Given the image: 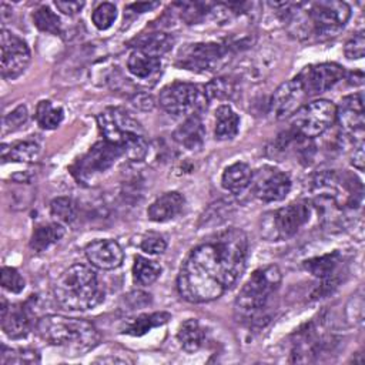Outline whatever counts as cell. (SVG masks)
Wrapping results in <instances>:
<instances>
[{"mask_svg":"<svg viewBox=\"0 0 365 365\" xmlns=\"http://www.w3.org/2000/svg\"><path fill=\"white\" fill-rule=\"evenodd\" d=\"M307 97L299 80L297 77L282 83L272 94L271 103H269V110L271 114L282 120L285 117L294 115L301 107L302 101Z\"/></svg>","mask_w":365,"mask_h":365,"instance_id":"2e32d148","label":"cell"},{"mask_svg":"<svg viewBox=\"0 0 365 365\" xmlns=\"http://www.w3.org/2000/svg\"><path fill=\"white\" fill-rule=\"evenodd\" d=\"M185 198L178 191H168L160 195L147 210L148 220L154 222H165L174 220L182 211Z\"/></svg>","mask_w":365,"mask_h":365,"instance_id":"ffe728a7","label":"cell"},{"mask_svg":"<svg viewBox=\"0 0 365 365\" xmlns=\"http://www.w3.org/2000/svg\"><path fill=\"white\" fill-rule=\"evenodd\" d=\"M97 124L104 140L118 147L123 157L130 161H141L147 155L145 131L127 110L108 107L97 115Z\"/></svg>","mask_w":365,"mask_h":365,"instance_id":"3957f363","label":"cell"},{"mask_svg":"<svg viewBox=\"0 0 365 365\" xmlns=\"http://www.w3.org/2000/svg\"><path fill=\"white\" fill-rule=\"evenodd\" d=\"M161 274V265L143 255L134 257L133 279L140 287L151 285Z\"/></svg>","mask_w":365,"mask_h":365,"instance_id":"f546056e","label":"cell"},{"mask_svg":"<svg viewBox=\"0 0 365 365\" xmlns=\"http://www.w3.org/2000/svg\"><path fill=\"white\" fill-rule=\"evenodd\" d=\"M174 41L175 40L171 34L157 31V33L140 34L138 37L130 41V47H134V50H140L145 54L160 57L173 48Z\"/></svg>","mask_w":365,"mask_h":365,"instance_id":"7402d4cb","label":"cell"},{"mask_svg":"<svg viewBox=\"0 0 365 365\" xmlns=\"http://www.w3.org/2000/svg\"><path fill=\"white\" fill-rule=\"evenodd\" d=\"M230 48L218 43L187 44L178 51L175 64L195 73H211L220 70L227 58Z\"/></svg>","mask_w":365,"mask_h":365,"instance_id":"9c48e42d","label":"cell"},{"mask_svg":"<svg viewBox=\"0 0 365 365\" xmlns=\"http://www.w3.org/2000/svg\"><path fill=\"white\" fill-rule=\"evenodd\" d=\"M84 252L88 262L100 269L118 268L124 261V252L114 240H96L86 247Z\"/></svg>","mask_w":365,"mask_h":365,"instance_id":"d6986e66","label":"cell"},{"mask_svg":"<svg viewBox=\"0 0 365 365\" xmlns=\"http://www.w3.org/2000/svg\"><path fill=\"white\" fill-rule=\"evenodd\" d=\"M50 211L57 221L70 224L77 217V204L70 197H57L51 201Z\"/></svg>","mask_w":365,"mask_h":365,"instance_id":"d6a6232c","label":"cell"},{"mask_svg":"<svg viewBox=\"0 0 365 365\" xmlns=\"http://www.w3.org/2000/svg\"><path fill=\"white\" fill-rule=\"evenodd\" d=\"M56 7L64 13V14H68V16H73L76 13H78L83 7H84V1H68V0H58L54 3Z\"/></svg>","mask_w":365,"mask_h":365,"instance_id":"b9f144b4","label":"cell"},{"mask_svg":"<svg viewBox=\"0 0 365 365\" xmlns=\"http://www.w3.org/2000/svg\"><path fill=\"white\" fill-rule=\"evenodd\" d=\"M252 192L257 198L265 202H275L284 200L291 190V178L287 173L262 165L252 173L251 178Z\"/></svg>","mask_w":365,"mask_h":365,"instance_id":"4fadbf2b","label":"cell"},{"mask_svg":"<svg viewBox=\"0 0 365 365\" xmlns=\"http://www.w3.org/2000/svg\"><path fill=\"white\" fill-rule=\"evenodd\" d=\"M345 77V68L336 63L311 64L297 76L307 96L321 94Z\"/></svg>","mask_w":365,"mask_h":365,"instance_id":"5bb4252c","label":"cell"},{"mask_svg":"<svg viewBox=\"0 0 365 365\" xmlns=\"http://www.w3.org/2000/svg\"><path fill=\"white\" fill-rule=\"evenodd\" d=\"M364 160H365V155H364V144L361 143L359 147L354 151V157H352V164L355 168H358L359 171L364 170Z\"/></svg>","mask_w":365,"mask_h":365,"instance_id":"ee69618b","label":"cell"},{"mask_svg":"<svg viewBox=\"0 0 365 365\" xmlns=\"http://www.w3.org/2000/svg\"><path fill=\"white\" fill-rule=\"evenodd\" d=\"M0 361L1 364H37L40 362V355L34 349H9L4 345H1L0 352Z\"/></svg>","mask_w":365,"mask_h":365,"instance_id":"836d02e7","label":"cell"},{"mask_svg":"<svg viewBox=\"0 0 365 365\" xmlns=\"http://www.w3.org/2000/svg\"><path fill=\"white\" fill-rule=\"evenodd\" d=\"M341 264H342V257L338 251H332V252L324 254L321 257H314V258L304 261V264H302L304 268L309 274H312L314 277L321 279L318 294L314 298L328 294L335 287H338Z\"/></svg>","mask_w":365,"mask_h":365,"instance_id":"9a60e30c","label":"cell"},{"mask_svg":"<svg viewBox=\"0 0 365 365\" xmlns=\"http://www.w3.org/2000/svg\"><path fill=\"white\" fill-rule=\"evenodd\" d=\"M27 117H29V113H27L26 106L20 104V106H17L11 113H9V114L4 117V127H6L7 130H11V131H13V130L19 128L20 125H23V124L26 123Z\"/></svg>","mask_w":365,"mask_h":365,"instance_id":"60d3db41","label":"cell"},{"mask_svg":"<svg viewBox=\"0 0 365 365\" xmlns=\"http://www.w3.org/2000/svg\"><path fill=\"white\" fill-rule=\"evenodd\" d=\"M240 117L227 104L220 106L215 110V138L217 140H231L238 134Z\"/></svg>","mask_w":365,"mask_h":365,"instance_id":"484cf974","label":"cell"},{"mask_svg":"<svg viewBox=\"0 0 365 365\" xmlns=\"http://www.w3.org/2000/svg\"><path fill=\"white\" fill-rule=\"evenodd\" d=\"M364 94L362 91L349 94L341 100L336 107V118L345 133L351 135H362L365 125L364 114Z\"/></svg>","mask_w":365,"mask_h":365,"instance_id":"ac0fdd59","label":"cell"},{"mask_svg":"<svg viewBox=\"0 0 365 365\" xmlns=\"http://www.w3.org/2000/svg\"><path fill=\"white\" fill-rule=\"evenodd\" d=\"M248 240L240 228H225L195 247L184 261L177 288L188 302H210L231 288L245 269Z\"/></svg>","mask_w":365,"mask_h":365,"instance_id":"6da1fadb","label":"cell"},{"mask_svg":"<svg viewBox=\"0 0 365 365\" xmlns=\"http://www.w3.org/2000/svg\"><path fill=\"white\" fill-rule=\"evenodd\" d=\"M251 178H252V170L248 164L234 163L224 170L221 177V184L227 191L232 194H238L251 184Z\"/></svg>","mask_w":365,"mask_h":365,"instance_id":"cb8c5ba5","label":"cell"},{"mask_svg":"<svg viewBox=\"0 0 365 365\" xmlns=\"http://www.w3.org/2000/svg\"><path fill=\"white\" fill-rule=\"evenodd\" d=\"M336 118V106L325 98L302 106L291 121L292 131L304 138H314L325 133Z\"/></svg>","mask_w":365,"mask_h":365,"instance_id":"ba28073f","label":"cell"},{"mask_svg":"<svg viewBox=\"0 0 365 365\" xmlns=\"http://www.w3.org/2000/svg\"><path fill=\"white\" fill-rule=\"evenodd\" d=\"M54 298L63 309L87 311L104 301V289L90 267L74 264L56 281Z\"/></svg>","mask_w":365,"mask_h":365,"instance_id":"7a4b0ae2","label":"cell"},{"mask_svg":"<svg viewBox=\"0 0 365 365\" xmlns=\"http://www.w3.org/2000/svg\"><path fill=\"white\" fill-rule=\"evenodd\" d=\"M281 284V271L277 265H267L251 274L235 299V314L248 324H261L269 301Z\"/></svg>","mask_w":365,"mask_h":365,"instance_id":"5b68a950","label":"cell"},{"mask_svg":"<svg viewBox=\"0 0 365 365\" xmlns=\"http://www.w3.org/2000/svg\"><path fill=\"white\" fill-rule=\"evenodd\" d=\"M36 121L44 130L57 128L63 118L64 111L60 106H54L50 100H41L36 107Z\"/></svg>","mask_w":365,"mask_h":365,"instance_id":"4dcf8cb0","label":"cell"},{"mask_svg":"<svg viewBox=\"0 0 365 365\" xmlns=\"http://www.w3.org/2000/svg\"><path fill=\"white\" fill-rule=\"evenodd\" d=\"M30 63V50L24 40L11 31L1 29L0 34V68L6 80H14L24 73Z\"/></svg>","mask_w":365,"mask_h":365,"instance_id":"7c38bea8","label":"cell"},{"mask_svg":"<svg viewBox=\"0 0 365 365\" xmlns=\"http://www.w3.org/2000/svg\"><path fill=\"white\" fill-rule=\"evenodd\" d=\"M204 88H205L208 101L215 100V98L217 100H228V98H231V96L234 93L232 81L225 77L211 80L208 84L204 86Z\"/></svg>","mask_w":365,"mask_h":365,"instance_id":"d590c367","label":"cell"},{"mask_svg":"<svg viewBox=\"0 0 365 365\" xmlns=\"http://www.w3.org/2000/svg\"><path fill=\"white\" fill-rule=\"evenodd\" d=\"M66 230L60 222H48L37 225L31 234L30 248L36 252H43L64 235Z\"/></svg>","mask_w":365,"mask_h":365,"instance_id":"d4e9b609","label":"cell"},{"mask_svg":"<svg viewBox=\"0 0 365 365\" xmlns=\"http://www.w3.org/2000/svg\"><path fill=\"white\" fill-rule=\"evenodd\" d=\"M33 21H34V26L41 31H46L50 34L61 33V21L58 16L47 6H41L37 10H34Z\"/></svg>","mask_w":365,"mask_h":365,"instance_id":"1f68e13d","label":"cell"},{"mask_svg":"<svg viewBox=\"0 0 365 365\" xmlns=\"http://www.w3.org/2000/svg\"><path fill=\"white\" fill-rule=\"evenodd\" d=\"M160 106L171 115H194L207 108L208 98L204 86L185 81H174L160 91Z\"/></svg>","mask_w":365,"mask_h":365,"instance_id":"8992f818","label":"cell"},{"mask_svg":"<svg viewBox=\"0 0 365 365\" xmlns=\"http://www.w3.org/2000/svg\"><path fill=\"white\" fill-rule=\"evenodd\" d=\"M175 6L180 7L181 19H182L187 24H195V23H198L208 11H211V7H212L211 3H198V1L177 3Z\"/></svg>","mask_w":365,"mask_h":365,"instance_id":"e575fe53","label":"cell"},{"mask_svg":"<svg viewBox=\"0 0 365 365\" xmlns=\"http://www.w3.org/2000/svg\"><path fill=\"white\" fill-rule=\"evenodd\" d=\"M351 7L345 1L319 0L308 4L307 20L317 34L332 36L349 20Z\"/></svg>","mask_w":365,"mask_h":365,"instance_id":"30bf717a","label":"cell"},{"mask_svg":"<svg viewBox=\"0 0 365 365\" xmlns=\"http://www.w3.org/2000/svg\"><path fill=\"white\" fill-rule=\"evenodd\" d=\"M177 338L180 341L181 348L185 352L194 354L201 348V345L204 342V331L197 319L190 318L180 325Z\"/></svg>","mask_w":365,"mask_h":365,"instance_id":"83f0119b","label":"cell"},{"mask_svg":"<svg viewBox=\"0 0 365 365\" xmlns=\"http://www.w3.org/2000/svg\"><path fill=\"white\" fill-rule=\"evenodd\" d=\"M37 334L50 345L67 349L73 355H80L93 349L100 334L97 328L86 319L68 318L63 315H46L37 321Z\"/></svg>","mask_w":365,"mask_h":365,"instance_id":"277c9868","label":"cell"},{"mask_svg":"<svg viewBox=\"0 0 365 365\" xmlns=\"http://www.w3.org/2000/svg\"><path fill=\"white\" fill-rule=\"evenodd\" d=\"M123 153L114 144L103 140L96 143L73 167V174L81 182H88L96 175L107 171Z\"/></svg>","mask_w":365,"mask_h":365,"instance_id":"8fae6325","label":"cell"},{"mask_svg":"<svg viewBox=\"0 0 365 365\" xmlns=\"http://www.w3.org/2000/svg\"><path fill=\"white\" fill-rule=\"evenodd\" d=\"M140 248L147 254L157 255V254H163L165 251L167 242L161 235H158L155 232H148L141 238Z\"/></svg>","mask_w":365,"mask_h":365,"instance_id":"f35d334b","label":"cell"},{"mask_svg":"<svg viewBox=\"0 0 365 365\" xmlns=\"http://www.w3.org/2000/svg\"><path fill=\"white\" fill-rule=\"evenodd\" d=\"M38 155H40V145L30 140L19 141L13 145L4 144L1 148L3 160H10V161L33 163V161H37Z\"/></svg>","mask_w":365,"mask_h":365,"instance_id":"f1b7e54d","label":"cell"},{"mask_svg":"<svg viewBox=\"0 0 365 365\" xmlns=\"http://www.w3.org/2000/svg\"><path fill=\"white\" fill-rule=\"evenodd\" d=\"M160 3L158 1H144V3H133L130 4L127 9L133 10L135 13H144V11H150L154 7H157Z\"/></svg>","mask_w":365,"mask_h":365,"instance_id":"7bdbcfd3","label":"cell"},{"mask_svg":"<svg viewBox=\"0 0 365 365\" xmlns=\"http://www.w3.org/2000/svg\"><path fill=\"white\" fill-rule=\"evenodd\" d=\"M309 204L307 201H295L277 211L264 215L261 232L269 241L288 240L309 220Z\"/></svg>","mask_w":365,"mask_h":365,"instance_id":"52a82bcc","label":"cell"},{"mask_svg":"<svg viewBox=\"0 0 365 365\" xmlns=\"http://www.w3.org/2000/svg\"><path fill=\"white\" fill-rule=\"evenodd\" d=\"M127 68L134 77L140 80H148L160 73L161 60L160 57L145 54L140 50H133L127 60Z\"/></svg>","mask_w":365,"mask_h":365,"instance_id":"603a6c76","label":"cell"},{"mask_svg":"<svg viewBox=\"0 0 365 365\" xmlns=\"http://www.w3.org/2000/svg\"><path fill=\"white\" fill-rule=\"evenodd\" d=\"M30 301L23 304L7 305L6 299L1 298V329L10 339L24 338L33 327V309Z\"/></svg>","mask_w":365,"mask_h":365,"instance_id":"e0dca14e","label":"cell"},{"mask_svg":"<svg viewBox=\"0 0 365 365\" xmlns=\"http://www.w3.org/2000/svg\"><path fill=\"white\" fill-rule=\"evenodd\" d=\"M117 19V9L113 3L98 4L91 14V20L98 30H107Z\"/></svg>","mask_w":365,"mask_h":365,"instance_id":"8d00e7d4","label":"cell"},{"mask_svg":"<svg viewBox=\"0 0 365 365\" xmlns=\"http://www.w3.org/2000/svg\"><path fill=\"white\" fill-rule=\"evenodd\" d=\"M205 128L198 114L187 117L174 131V140L187 150H200L204 144Z\"/></svg>","mask_w":365,"mask_h":365,"instance_id":"44dd1931","label":"cell"},{"mask_svg":"<svg viewBox=\"0 0 365 365\" xmlns=\"http://www.w3.org/2000/svg\"><path fill=\"white\" fill-rule=\"evenodd\" d=\"M344 53L346 56V58L349 60H358L364 57L365 53V36L364 31H359L356 34H354L345 44L344 47Z\"/></svg>","mask_w":365,"mask_h":365,"instance_id":"ab89813d","label":"cell"},{"mask_svg":"<svg viewBox=\"0 0 365 365\" xmlns=\"http://www.w3.org/2000/svg\"><path fill=\"white\" fill-rule=\"evenodd\" d=\"M170 318H171V315L167 312L143 314V315H138L137 318L131 319L130 322H127L125 327L123 328V334H127L131 336H141V335L147 334L150 329L167 324Z\"/></svg>","mask_w":365,"mask_h":365,"instance_id":"4316f807","label":"cell"},{"mask_svg":"<svg viewBox=\"0 0 365 365\" xmlns=\"http://www.w3.org/2000/svg\"><path fill=\"white\" fill-rule=\"evenodd\" d=\"M1 287L13 294H19L24 289V279L21 274L13 267H3L0 271Z\"/></svg>","mask_w":365,"mask_h":365,"instance_id":"74e56055","label":"cell"}]
</instances>
